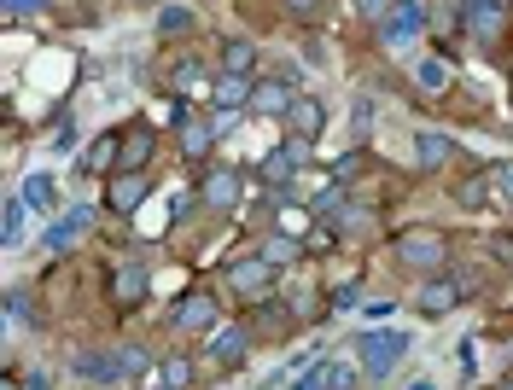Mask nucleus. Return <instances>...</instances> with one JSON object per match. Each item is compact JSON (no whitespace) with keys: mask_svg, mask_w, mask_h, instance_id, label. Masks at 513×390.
<instances>
[{"mask_svg":"<svg viewBox=\"0 0 513 390\" xmlns=\"http://www.w3.org/2000/svg\"><path fill=\"white\" fill-rule=\"evenodd\" d=\"M309 210H315V216H327V222L344 216V187H339V181H321V187L309 193Z\"/></svg>","mask_w":513,"mask_h":390,"instance_id":"25","label":"nucleus"},{"mask_svg":"<svg viewBox=\"0 0 513 390\" xmlns=\"http://www.w3.org/2000/svg\"><path fill=\"white\" fill-rule=\"evenodd\" d=\"M356 344H362V367H368V379H385L397 361L409 356V338H403V332H391V326H379V332H362Z\"/></svg>","mask_w":513,"mask_h":390,"instance_id":"4","label":"nucleus"},{"mask_svg":"<svg viewBox=\"0 0 513 390\" xmlns=\"http://www.w3.org/2000/svg\"><path fill=\"white\" fill-rule=\"evenodd\" d=\"M292 99H298V88H292V82H257L251 111H257V117H286V111H292Z\"/></svg>","mask_w":513,"mask_h":390,"instance_id":"16","label":"nucleus"},{"mask_svg":"<svg viewBox=\"0 0 513 390\" xmlns=\"http://www.w3.org/2000/svg\"><path fill=\"white\" fill-rule=\"evenodd\" d=\"M426 24H432V18H426V0H397V6L374 24V35L385 47H409L414 35H426Z\"/></svg>","mask_w":513,"mask_h":390,"instance_id":"3","label":"nucleus"},{"mask_svg":"<svg viewBox=\"0 0 513 390\" xmlns=\"http://www.w3.org/2000/svg\"><path fill=\"white\" fill-rule=\"evenodd\" d=\"M210 94H216V111H251V94H257V76H234V70H216V82H210Z\"/></svg>","mask_w":513,"mask_h":390,"instance_id":"12","label":"nucleus"},{"mask_svg":"<svg viewBox=\"0 0 513 390\" xmlns=\"http://www.w3.org/2000/svg\"><path fill=\"white\" fill-rule=\"evenodd\" d=\"M152 152H158V134L146 129V123L123 134V169H129V175H146V163H152Z\"/></svg>","mask_w":513,"mask_h":390,"instance_id":"17","label":"nucleus"},{"mask_svg":"<svg viewBox=\"0 0 513 390\" xmlns=\"http://www.w3.org/2000/svg\"><path fill=\"white\" fill-rule=\"evenodd\" d=\"M356 292H362L356 280H350V286H339V292H333V303H327V309H350V303H356Z\"/></svg>","mask_w":513,"mask_h":390,"instance_id":"39","label":"nucleus"},{"mask_svg":"<svg viewBox=\"0 0 513 390\" xmlns=\"http://www.w3.org/2000/svg\"><path fill=\"white\" fill-rule=\"evenodd\" d=\"M513 204V163H490V210Z\"/></svg>","mask_w":513,"mask_h":390,"instance_id":"29","label":"nucleus"},{"mask_svg":"<svg viewBox=\"0 0 513 390\" xmlns=\"http://www.w3.org/2000/svg\"><path fill=\"white\" fill-rule=\"evenodd\" d=\"M30 12H47V0H6V18H30Z\"/></svg>","mask_w":513,"mask_h":390,"instance_id":"35","label":"nucleus"},{"mask_svg":"<svg viewBox=\"0 0 513 390\" xmlns=\"http://www.w3.org/2000/svg\"><path fill=\"white\" fill-rule=\"evenodd\" d=\"M146 193H152V181H146V175H129V169H117V175L105 181V204H111L117 216H135L140 204H146Z\"/></svg>","mask_w":513,"mask_h":390,"instance_id":"10","label":"nucleus"},{"mask_svg":"<svg viewBox=\"0 0 513 390\" xmlns=\"http://www.w3.org/2000/svg\"><path fill=\"white\" fill-rule=\"evenodd\" d=\"M409 390H438V385H432V379H414V385Z\"/></svg>","mask_w":513,"mask_h":390,"instance_id":"41","label":"nucleus"},{"mask_svg":"<svg viewBox=\"0 0 513 390\" xmlns=\"http://www.w3.org/2000/svg\"><path fill=\"white\" fill-rule=\"evenodd\" d=\"M414 82H420V94H444V88H449V59H444V53L420 59V65H414Z\"/></svg>","mask_w":513,"mask_h":390,"instance_id":"22","label":"nucleus"},{"mask_svg":"<svg viewBox=\"0 0 513 390\" xmlns=\"http://www.w3.org/2000/svg\"><path fill=\"white\" fill-rule=\"evenodd\" d=\"M461 292H467V286H461V280H455V274H432V280H426V286H420V292H414V309H420V315H432V321H438V315H449V309H455V303H461Z\"/></svg>","mask_w":513,"mask_h":390,"instance_id":"6","label":"nucleus"},{"mask_svg":"<svg viewBox=\"0 0 513 390\" xmlns=\"http://www.w3.org/2000/svg\"><path fill=\"white\" fill-rule=\"evenodd\" d=\"M53 198H59L53 175H41V169H35V175H24V204H30V210H53Z\"/></svg>","mask_w":513,"mask_h":390,"instance_id":"27","label":"nucleus"},{"mask_svg":"<svg viewBox=\"0 0 513 390\" xmlns=\"http://www.w3.org/2000/svg\"><path fill=\"white\" fill-rule=\"evenodd\" d=\"M222 70L251 76V70H257V47H251V41H222Z\"/></svg>","mask_w":513,"mask_h":390,"instance_id":"26","label":"nucleus"},{"mask_svg":"<svg viewBox=\"0 0 513 390\" xmlns=\"http://www.w3.org/2000/svg\"><path fill=\"white\" fill-rule=\"evenodd\" d=\"M6 315H12V321H24V326H41V315L30 309V292H6Z\"/></svg>","mask_w":513,"mask_h":390,"instance_id":"33","label":"nucleus"},{"mask_svg":"<svg viewBox=\"0 0 513 390\" xmlns=\"http://www.w3.org/2000/svg\"><path fill=\"white\" fill-rule=\"evenodd\" d=\"M234 198H240V169H210L199 181V204L210 210H234Z\"/></svg>","mask_w":513,"mask_h":390,"instance_id":"15","label":"nucleus"},{"mask_svg":"<svg viewBox=\"0 0 513 390\" xmlns=\"http://www.w3.org/2000/svg\"><path fill=\"white\" fill-rule=\"evenodd\" d=\"M286 12H292V18H321V0H286Z\"/></svg>","mask_w":513,"mask_h":390,"instance_id":"38","label":"nucleus"},{"mask_svg":"<svg viewBox=\"0 0 513 390\" xmlns=\"http://www.w3.org/2000/svg\"><path fill=\"white\" fill-rule=\"evenodd\" d=\"M170 326L175 332H216V297L210 292H187L170 309Z\"/></svg>","mask_w":513,"mask_h":390,"instance_id":"7","label":"nucleus"},{"mask_svg":"<svg viewBox=\"0 0 513 390\" xmlns=\"http://www.w3.org/2000/svg\"><path fill=\"white\" fill-rule=\"evenodd\" d=\"M455 158V140L449 134H414V163L420 169H444Z\"/></svg>","mask_w":513,"mask_h":390,"instance_id":"20","label":"nucleus"},{"mask_svg":"<svg viewBox=\"0 0 513 390\" xmlns=\"http://www.w3.org/2000/svg\"><path fill=\"white\" fill-rule=\"evenodd\" d=\"M263 257H269L274 268H286V262L304 257V239H292V233H269V239H263Z\"/></svg>","mask_w":513,"mask_h":390,"instance_id":"23","label":"nucleus"},{"mask_svg":"<svg viewBox=\"0 0 513 390\" xmlns=\"http://www.w3.org/2000/svg\"><path fill=\"white\" fill-rule=\"evenodd\" d=\"M111 297H117L123 309H129V303H140V297H146V268H140V262H123V268L111 274Z\"/></svg>","mask_w":513,"mask_h":390,"instance_id":"21","label":"nucleus"},{"mask_svg":"<svg viewBox=\"0 0 513 390\" xmlns=\"http://www.w3.org/2000/svg\"><path fill=\"white\" fill-rule=\"evenodd\" d=\"M24 210H30L24 193L6 198V210H0V239H6V245H18V239H24Z\"/></svg>","mask_w":513,"mask_h":390,"instance_id":"28","label":"nucleus"},{"mask_svg":"<svg viewBox=\"0 0 513 390\" xmlns=\"http://www.w3.org/2000/svg\"><path fill=\"white\" fill-rule=\"evenodd\" d=\"M280 123H286L292 140H309V146H315L321 129H327V105H321V99H309V94H298V99H292V111H286Z\"/></svg>","mask_w":513,"mask_h":390,"instance_id":"8","label":"nucleus"},{"mask_svg":"<svg viewBox=\"0 0 513 390\" xmlns=\"http://www.w3.org/2000/svg\"><path fill=\"white\" fill-rule=\"evenodd\" d=\"M24 390H53V373H30V379H24Z\"/></svg>","mask_w":513,"mask_h":390,"instance_id":"40","label":"nucleus"},{"mask_svg":"<svg viewBox=\"0 0 513 390\" xmlns=\"http://www.w3.org/2000/svg\"><path fill=\"white\" fill-rule=\"evenodd\" d=\"M158 373H164V385H170V390H187V385H193V361H187V356L158 361Z\"/></svg>","mask_w":513,"mask_h":390,"instance_id":"31","label":"nucleus"},{"mask_svg":"<svg viewBox=\"0 0 513 390\" xmlns=\"http://www.w3.org/2000/svg\"><path fill=\"white\" fill-rule=\"evenodd\" d=\"M304 251H315V257H327V251H339V228H315L304 239Z\"/></svg>","mask_w":513,"mask_h":390,"instance_id":"34","label":"nucleus"},{"mask_svg":"<svg viewBox=\"0 0 513 390\" xmlns=\"http://www.w3.org/2000/svg\"><path fill=\"white\" fill-rule=\"evenodd\" d=\"M455 204L461 210H490V163H479L467 181H455Z\"/></svg>","mask_w":513,"mask_h":390,"instance_id":"19","label":"nucleus"},{"mask_svg":"<svg viewBox=\"0 0 513 390\" xmlns=\"http://www.w3.org/2000/svg\"><path fill=\"white\" fill-rule=\"evenodd\" d=\"M70 373H76L82 385H94V390H117V385H123V367H117V350H100V344L76 350V361H70Z\"/></svg>","mask_w":513,"mask_h":390,"instance_id":"5","label":"nucleus"},{"mask_svg":"<svg viewBox=\"0 0 513 390\" xmlns=\"http://www.w3.org/2000/svg\"><path fill=\"white\" fill-rule=\"evenodd\" d=\"M88 228H94V204H76L65 222H53V228L41 233V251H65V245H76Z\"/></svg>","mask_w":513,"mask_h":390,"instance_id":"14","label":"nucleus"},{"mask_svg":"<svg viewBox=\"0 0 513 390\" xmlns=\"http://www.w3.org/2000/svg\"><path fill=\"white\" fill-rule=\"evenodd\" d=\"M210 361H222V367H240L245 356H251V326L245 321H228V326H216L210 332Z\"/></svg>","mask_w":513,"mask_h":390,"instance_id":"9","label":"nucleus"},{"mask_svg":"<svg viewBox=\"0 0 513 390\" xmlns=\"http://www.w3.org/2000/svg\"><path fill=\"white\" fill-rule=\"evenodd\" d=\"M391 6H397V0H356V12H362V18H385V12H391Z\"/></svg>","mask_w":513,"mask_h":390,"instance_id":"37","label":"nucleus"},{"mask_svg":"<svg viewBox=\"0 0 513 390\" xmlns=\"http://www.w3.org/2000/svg\"><path fill=\"white\" fill-rule=\"evenodd\" d=\"M117 367H123V379H135V373H152V356L140 344H117Z\"/></svg>","mask_w":513,"mask_h":390,"instance_id":"30","label":"nucleus"},{"mask_svg":"<svg viewBox=\"0 0 513 390\" xmlns=\"http://www.w3.org/2000/svg\"><path fill=\"white\" fill-rule=\"evenodd\" d=\"M117 169H123V134H100V140L82 152V163H76V175H105V181H111Z\"/></svg>","mask_w":513,"mask_h":390,"instance_id":"13","label":"nucleus"},{"mask_svg":"<svg viewBox=\"0 0 513 390\" xmlns=\"http://www.w3.org/2000/svg\"><path fill=\"white\" fill-rule=\"evenodd\" d=\"M374 123H379V105H374V99H356V117H350V134L362 140V134H374Z\"/></svg>","mask_w":513,"mask_h":390,"instance_id":"32","label":"nucleus"},{"mask_svg":"<svg viewBox=\"0 0 513 390\" xmlns=\"http://www.w3.org/2000/svg\"><path fill=\"white\" fill-rule=\"evenodd\" d=\"M193 24H199L193 6H164V12H158V41H175V35L193 30Z\"/></svg>","mask_w":513,"mask_h":390,"instance_id":"24","label":"nucleus"},{"mask_svg":"<svg viewBox=\"0 0 513 390\" xmlns=\"http://www.w3.org/2000/svg\"><path fill=\"white\" fill-rule=\"evenodd\" d=\"M502 390H513V379H502Z\"/></svg>","mask_w":513,"mask_h":390,"instance_id":"43","label":"nucleus"},{"mask_svg":"<svg viewBox=\"0 0 513 390\" xmlns=\"http://www.w3.org/2000/svg\"><path fill=\"white\" fill-rule=\"evenodd\" d=\"M490 257L513 268V233H496V239H490Z\"/></svg>","mask_w":513,"mask_h":390,"instance_id":"36","label":"nucleus"},{"mask_svg":"<svg viewBox=\"0 0 513 390\" xmlns=\"http://www.w3.org/2000/svg\"><path fill=\"white\" fill-rule=\"evenodd\" d=\"M467 35L479 41L484 53H496L502 41H508V0H467Z\"/></svg>","mask_w":513,"mask_h":390,"instance_id":"2","label":"nucleus"},{"mask_svg":"<svg viewBox=\"0 0 513 390\" xmlns=\"http://www.w3.org/2000/svg\"><path fill=\"white\" fill-rule=\"evenodd\" d=\"M269 280H274V262L257 251V257H240L234 268H228V286L240 297H269Z\"/></svg>","mask_w":513,"mask_h":390,"instance_id":"11","label":"nucleus"},{"mask_svg":"<svg viewBox=\"0 0 513 390\" xmlns=\"http://www.w3.org/2000/svg\"><path fill=\"white\" fill-rule=\"evenodd\" d=\"M397 262L414 268V274H449V239L438 228H414V233H397Z\"/></svg>","mask_w":513,"mask_h":390,"instance_id":"1","label":"nucleus"},{"mask_svg":"<svg viewBox=\"0 0 513 390\" xmlns=\"http://www.w3.org/2000/svg\"><path fill=\"white\" fill-rule=\"evenodd\" d=\"M175 134H181V152H187V158H210V146H216V123H210V117H199V111H193V117H187Z\"/></svg>","mask_w":513,"mask_h":390,"instance_id":"18","label":"nucleus"},{"mask_svg":"<svg viewBox=\"0 0 513 390\" xmlns=\"http://www.w3.org/2000/svg\"><path fill=\"white\" fill-rule=\"evenodd\" d=\"M0 390H24V379H6V385H0Z\"/></svg>","mask_w":513,"mask_h":390,"instance_id":"42","label":"nucleus"}]
</instances>
